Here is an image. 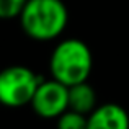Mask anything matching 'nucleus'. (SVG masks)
I'll return each mask as SVG.
<instances>
[{
	"instance_id": "39448f33",
	"label": "nucleus",
	"mask_w": 129,
	"mask_h": 129,
	"mask_svg": "<svg viewBox=\"0 0 129 129\" xmlns=\"http://www.w3.org/2000/svg\"><path fill=\"white\" fill-rule=\"evenodd\" d=\"M87 129H129V116L119 105L106 103L90 113Z\"/></svg>"
},
{
	"instance_id": "f257e3e1",
	"label": "nucleus",
	"mask_w": 129,
	"mask_h": 129,
	"mask_svg": "<svg viewBox=\"0 0 129 129\" xmlns=\"http://www.w3.org/2000/svg\"><path fill=\"white\" fill-rule=\"evenodd\" d=\"M67 20L69 13L62 0H28L20 15L23 31L39 41L57 38Z\"/></svg>"
},
{
	"instance_id": "423d86ee",
	"label": "nucleus",
	"mask_w": 129,
	"mask_h": 129,
	"mask_svg": "<svg viewBox=\"0 0 129 129\" xmlns=\"http://www.w3.org/2000/svg\"><path fill=\"white\" fill-rule=\"evenodd\" d=\"M95 103H96L95 90L87 82L69 87V110L87 114L95 110Z\"/></svg>"
},
{
	"instance_id": "6e6552de",
	"label": "nucleus",
	"mask_w": 129,
	"mask_h": 129,
	"mask_svg": "<svg viewBox=\"0 0 129 129\" xmlns=\"http://www.w3.org/2000/svg\"><path fill=\"white\" fill-rule=\"evenodd\" d=\"M28 0H0V18L12 20L20 16Z\"/></svg>"
},
{
	"instance_id": "7ed1b4c3",
	"label": "nucleus",
	"mask_w": 129,
	"mask_h": 129,
	"mask_svg": "<svg viewBox=\"0 0 129 129\" xmlns=\"http://www.w3.org/2000/svg\"><path fill=\"white\" fill-rule=\"evenodd\" d=\"M43 77L23 66H12L0 72V103L18 108L31 103Z\"/></svg>"
},
{
	"instance_id": "f03ea898",
	"label": "nucleus",
	"mask_w": 129,
	"mask_h": 129,
	"mask_svg": "<svg viewBox=\"0 0 129 129\" xmlns=\"http://www.w3.org/2000/svg\"><path fill=\"white\" fill-rule=\"evenodd\" d=\"M49 67L52 79L66 87H72L87 82L93 67V57L85 43L72 38L56 46L49 60Z\"/></svg>"
},
{
	"instance_id": "20e7f679",
	"label": "nucleus",
	"mask_w": 129,
	"mask_h": 129,
	"mask_svg": "<svg viewBox=\"0 0 129 129\" xmlns=\"http://www.w3.org/2000/svg\"><path fill=\"white\" fill-rule=\"evenodd\" d=\"M33 110L41 118H59L69 110V87L52 80H43L31 101Z\"/></svg>"
},
{
	"instance_id": "0eeeda50",
	"label": "nucleus",
	"mask_w": 129,
	"mask_h": 129,
	"mask_svg": "<svg viewBox=\"0 0 129 129\" xmlns=\"http://www.w3.org/2000/svg\"><path fill=\"white\" fill-rule=\"evenodd\" d=\"M88 126V118L85 114H80L77 111L67 110L62 113L57 121V129H87Z\"/></svg>"
}]
</instances>
